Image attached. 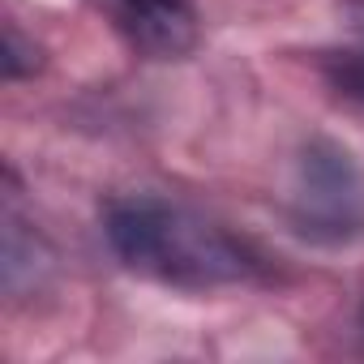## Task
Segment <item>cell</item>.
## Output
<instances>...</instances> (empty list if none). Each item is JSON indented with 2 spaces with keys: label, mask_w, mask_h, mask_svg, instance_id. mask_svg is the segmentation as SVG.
I'll use <instances>...</instances> for the list:
<instances>
[{
  "label": "cell",
  "mask_w": 364,
  "mask_h": 364,
  "mask_svg": "<svg viewBox=\"0 0 364 364\" xmlns=\"http://www.w3.org/2000/svg\"><path fill=\"white\" fill-rule=\"evenodd\" d=\"M291 223L317 245H347L364 232V176L330 137L304 141L291 176Z\"/></svg>",
  "instance_id": "cell-2"
},
{
  "label": "cell",
  "mask_w": 364,
  "mask_h": 364,
  "mask_svg": "<svg viewBox=\"0 0 364 364\" xmlns=\"http://www.w3.org/2000/svg\"><path fill=\"white\" fill-rule=\"evenodd\" d=\"M103 22L150 60H176L193 52L198 43V18L189 0H95Z\"/></svg>",
  "instance_id": "cell-3"
},
{
  "label": "cell",
  "mask_w": 364,
  "mask_h": 364,
  "mask_svg": "<svg viewBox=\"0 0 364 364\" xmlns=\"http://www.w3.org/2000/svg\"><path fill=\"white\" fill-rule=\"evenodd\" d=\"M360 330H364V309H360Z\"/></svg>",
  "instance_id": "cell-7"
},
{
  "label": "cell",
  "mask_w": 364,
  "mask_h": 364,
  "mask_svg": "<svg viewBox=\"0 0 364 364\" xmlns=\"http://www.w3.org/2000/svg\"><path fill=\"white\" fill-rule=\"evenodd\" d=\"M39 48L22 39V31L9 22L5 26V52H0V73H5V82H22L31 73H39Z\"/></svg>",
  "instance_id": "cell-6"
},
{
  "label": "cell",
  "mask_w": 364,
  "mask_h": 364,
  "mask_svg": "<svg viewBox=\"0 0 364 364\" xmlns=\"http://www.w3.org/2000/svg\"><path fill=\"white\" fill-rule=\"evenodd\" d=\"M103 240L116 262L176 291L245 287L266 274V253L223 219L163 193H124L103 206Z\"/></svg>",
  "instance_id": "cell-1"
},
{
  "label": "cell",
  "mask_w": 364,
  "mask_h": 364,
  "mask_svg": "<svg viewBox=\"0 0 364 364\" xmlns=\"http://www.w3.org/2000/svg\"><path fill=\"white\" fill-rule=\"evenodd\" d=\"M52 270H56V257H52L48 240L22 219L18 198L9 189V198H5V262H0L9 300H22V296L43 291L48 279H52Z\"/></svg>",
  "instance_id": "cell-4"
},
{
  "label": "cell",
  "mask_w": 364,
  "mask_h": 364,
  "mask_svg": "<svg viewBox=\"0 0 364 364\" xmlns=\"http://www.w3.org/2000/svg\"><path fill=\"white\" fill-rule=\"evenodd\" d=\"M317 69L326 77V86L351 103L364 107V39L351 43V48H330L317 56Z\"/></svg>",
  "instance_id": "cell-5"
}]
</instances>
